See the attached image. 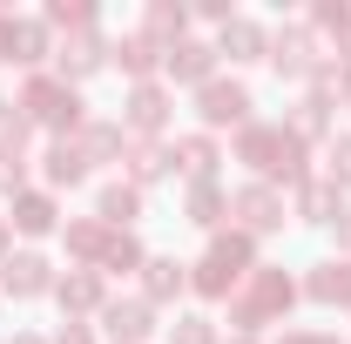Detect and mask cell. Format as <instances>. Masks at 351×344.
<instances>
[{"instance_id":"1","label":"cell","mask_w":351,"mask_h":344,"mask_svg":"<svg viewBox=\"0 0 351 344\" xmlns=\"http://www.w3.org/2000/svg\"><path fill=\"white\" fill-rule=\"evenodd\" d=\"M237 162H250L263 182H304V142L284 129V122H250L237 129Z\"/></svg>"},{"instance_id":"2","label":"cell","mask_w":351,"mask_h":344,"mask_svg":"<svg viewBox=\"0 0 351 344\" xmlns=\"http://www.w3.org/2000/svg\"><path fill=\"white\" fill-rule=\"evenodd\" d=\"M27 122H41V129H54L61 142H75V135L88 129V101L82 88H68L61 75H27V88H21V101H14Z\"/></svg>"},{"instance_id":"3","label":"cell","mask_w":351,"mask_h":344,"mask_svg":"<svg viewBox=\"0 0 351 344\" xmlns=\"http://www.w3.org/2000/svg\"><path fill=\"white\" fill-rule=\"evenodd\" d=\"M250 257H257V236H243V230H230V236H210L203 263L189 270V291H196V297H230V291L250 277Z\"/></svg>"},{"instance_id":"4","label":"cell","mask_w":351,"mask_h":344,"mask_svg":"<svg viewBox=\"0 0 351 344\" xmlns=\"http://www.w3.org/2000/svg\"><path fill=\"white\" fill-rule=\"evenodd\" d=\"M291 297H298V284H291L284 270H250V291L230 304V324L250 338V331H263V324H277V317L291 310Z\"/></svg>"},{"instance_id":"5","label":"cell","mask_w":351,"mask_h":344,"mask_svg":"<svg viewBox=\"0 0 351 344\" xmlns=\"http://www.w3.org/2000/svg\"><path fill=\"white\" fill-rule=\"evenodd\" d=\"M250 88L243 82H203L196 88V115L210 122V129H250Z\"/></svg>"},{"instance_id":"6","label":"cell","mask_w":351,"mask_h":344,"mask_svg":"<svg viewBox=\"0 0 351 344\" xmlns=\"http://www.w3.org/2000/svg\"><path fill=\"white\" fill-rule=\"evenodd\" d=\"M169 108H176L169 88H162V82H142L129 101H122V135H142V142L162 135V129H169Z\"/></svg>"},{"instance_id":"7","label":"cell","mask_w":351,"mask_h":344,"mask_svg":"<svg viewBox=\"0 0 351 344\" xmlns=\"http://www.w3.org/2000/svg\"><path fill=\"white\" fill-rule=\"evenodd\" d=\"M270 68H277V75H291V82H311V75L324 68L317 34H311V27H284V34L270 41Z\"/></svg>"},{"instance_id":"8","label":"cell","mask_w":351,"mask_h":344,"mask_svg":"<svg viewBox=\"0 0 351 344\" xmlns=\"http://www.w3.org/2000/svg\"><path fill=\"white\" fill-rule=\"evenodd\" d=\"M230 216H243V236H263V230H284V196L270 182H250L230 196Z\"/></svg>"},{"instance_id":"9","label":"cell","mask_w":351,"mask_h":344,"mask_svg":"<svg viewBox=\"0 0 351 344\" xmlns=\"http://www.w3.org/2000/svg\"><path fill=\"white\" fill-rule=\"evenodd\" d=\"M101 331L115 344H142L149 331H156V304L149 297H108L101 304Z\"/></svg>"},{"instance_id":"10","label":"cell","mask_w":351,"mask_h":344,"mask_svg":"<svg viewBox=\"0 0 351 344\" xmlns=\"http://www.w3.org/2000/svg\"><path fill=\"white\" fill-rule=\"evenodd\" d=\"M162 75L169 82H217V47L210 41H176V47H162Z\"/></svg>"},{"instance_id":"11","label":"cell","mask_w":351,"mask_h":344,"mask_svg":"<svg viewBox=\"0 0 351 344\" xmlns=\"http://www.w3.org/2000/svg\"><path fill=\"white\" fill-rule=\"evenodd\" d=\"M0 291H7V297H41V291H54V270H47V257H34V250L7 257V263H0Z\"/></svg>"},{"instance_id":"12","label":"cell","mask_w":351,"mask_h":344,"mask_svg":"<svg viewBox=\"0 0 351 344\" xmlns=\"http://www.w3.org/2000/svg\"><path fill=\"white\" fill-rule=\"evenodd\" d=\"M108 61H115V68H122V75L142 88V82H156V68H162V47L149 41V34H122V41L108 47Z\"/></svg>"},{"instance_id":"13","label":"cell","mask_w":351,"mask_h":344,"mask_svg":"<svg viewBox=\"0 0 351 344\" xmlns=\"http://www.w3.org/2000/svg\"><path fill=\"white\" fill-rule=\"evenodd\" d=\"M101 61H108V47L95 41V34H68V47H54V68H61V82H68V88L88 82Z\"/></svg>"},{"instance_id":"14","label":"cell","mask_w":351,"mask_h":344,"mask_svg":"<svg viewBox=\"0 0 351 344\" xmlns=\"http://www.w3.org/2000/svg\"><path fill=\"white\" fill-rule=\"evenodd\" d=\"M54 304L68 310V317H82V310H101V270H68V277H54Z\"/></svg>"},{"instance_id":"15","label":"cell","mask_w":351,"mask_h":344,"mask_svg":"<svg viewBox=\"0 0 351 344\" xmlns=\"http://www.w3.org/2000/svg\"><path fill=\"white\" fill-rule=\"evenodd\" d=\"M217 54H230V61H263L270 54V34H263L257 21H243V14H230L217 34Z\"/></svg>"},{"instance_id":"16","label":"cell","mask_w":351,"mask_h":344,"mask_svg":"<svg viewBox=\"0 0 351 344\" xmlns=\"http://www.w3.org/2000/svg\"><path fill=\"white\" fill-rule=\"evenodd\" d=\"M189 291V263H176V257H149L142 263V297L149 304H169Z\"/></svg>"},{"instance_id":"17","label":"cell","mask_w":351,"mask_h":344,"mask_svg":"<svg viewBox=\"0 0 351 344\" xmlns=\"http://www.w3.org/2000/svg\"><path fill=\"white\" fill-rule=\"evenodd\" d=\"M298 216H304V223H338V216H345V189L304 175V182H298Z\"/></svg>"},{"instance_id":"18","label":"cell","mask_w":351,"mask_h":344,"mask_svg":"<svg viewBox=\"0 0 351 344\" xmlns=\"http://www.w3.org/2000/svg\"><path fill=\"white\" fill-rule=\"evenodd\" d=\"M95 216H101L108 230H129L135 216H142V189H135V182H101V196H95Z\"/></svg>"},{"instance_id":"19","label":"cell","mask_w":351,"mask_h":344,"mask_svg":"<svg viewBox=\"0 0 351 344\" xmlns=\"http://www.w3.org/2000/svg\"><path fill=\"white\" fill-rule=\"evenodd\" d=\"M122 162H129V182H135V189H149V182H162V175L176 169V156L162 149V142H129Z\"/></svg>"},{"instance_id":"20","label":"cell","mask_w":351,"mask_h":344,"mask_svg":"<svg viewBox=\"0 0 351 344\" xmlns=\"http://www.w3.org/2000/svg\"><path fill=\"white\" fill-rule=\"evenodd\" d=\"M169 156H176V169L189 175V182H217V142L210 135H182Z\"/></svg>"},{"instance_id":"21","label":"cell","mask_w":351,"mask_h":344,"mask_svg":"<svg viewBox=\"0 0 351 344\" xmlns=\"http://www.w3.org/2000/svg\"><path fill=\"white\" fill-rule=\"evenodd\" d=\"M142 34H149L156 47L189 41V7H176V0H156V7H149V21H142Z\"/></svg>"},{"instance_id":"22","label":"cell","mask_w":351,"mask_h":344,"mask_svg":"<svg viewBox=\"0 0 351 344\" xmlns=\"http://www.w3.org/2000/svg\"><path fill=\"white\" fill-rule=\"evenodd\" d=\"M88 169H95V162H88L82 142H54V149H47V182H54V189H75V182H88Z\"/></svg>"},{"instance_id":"23","label":"cell","mask_w":351,"mask_h":344,"mask_svg":"<svg viewBox=\"0 0 351 344\" xmlns=\"http://www.w3.org/2000/svg\"><path fill=\"white\" fill-rule=\"evenodd\" d=\"M14 230H21V236H47V230H54V196L21 189V196H14Z\"/></svg>"},{"instance_id":"24","label":"cell","mask_w":351,"mask_h":344,"mask_svg":"<svg viewBox=\"0 0 351 344\" xmlns=\"http://www.w3.org/2000/svg\"><path fill=\"white\" fill-rule=\"evenodd\" d=\"M108 236H115V230H108L101 216H88V223H68V257H82V263H95V270H101V250H108Z\"/></svg>"},{"instance_id":"25","label":"cell","mask_w":351,"mask_h":344,"mask_svg":"<svg viewBox=\"0 0 351 344\" xmlns=\"http://www.w3.org/2000/svg\"><path fill=\"white\" fill-rule=\"evenodd\" d=\"M311 101H317L324 115H331L338 101H351V68H345V61H324V68L311 75Z\"/></svg>"},{"instance_id":"26","label":"cell","mask_w":351,"mask_h":344,"mask_svg":"<svg viewBox=\"0 0 351 344\" xmlns=\"http://www.w3.org/2000/svg\"><path fill=\"white\" fill-rule=\"evenodd\" d=\"M311 297H317V304H351V257L345 263H338V257L317 263V270H311Z\"/></svg>"},{"instance_id":"27","label":"cell","mask_w":351,"mask_h":344,"mask_svg":"<svg viewBox=\"0 0 351 344\" xmlns=\"http://www.w3.org/2000/svg\"><path fill=\"white\" fill-rule=\"evenodd\" d=\"M223 216H230V196H223V182H189V223L217 230Z\"/></svg>"},{"instance_id":"28","label":"cell","mask_w":351,"mask_h":344,"mask_svg":"<svg viewBox=\"0 0 351 344\" xmlns=\"http://www.w3.org/2000/svg\"><path fill=\"white\" fill-rule=\"evenodd\" d=\"M75 142L88 149V162H108V156H122V149H129V135L115 129V122H88V129L75 135Z\"/></svg>"},{"instance_id":"29","label":"cell","mask_w":351,"mask_h":344,"mask_svg":"<svg viewBox=\"0 0 351 344\" xmlns=\"http://www.w3.org/2000/svg\"><path fill=\"white\" fill-rule=\"evenodd\" d=\"M47 27H68V34H95V7H88V0H54V7H47Z\"/></svg>"},{"instance_id":"30","label":"cell","mask_w":351,"mask_h":344,"mask_svg":"<svg viewBox=\"0 0 351 344\" xmlns=\"http://www.w3.org/2000/svg\"><path fill=\"white\" fill-rule=\"evenodd\" d=\"M47 61V21H21V47H14V68H41Z\"/></svg>"},{"instance_id":"31","label":"cell","mask_w":351,"mask_h":344,"mask_svg":"<svg viewBox=\"0 0 351 344\" xmlns=\"http://www.w3.org/2000/svg\"><path fill=\"white\" fill-rule=\"evenodd\" d=\"M142 243H135L129 230H115V236H108V250H101V270H142Z\"/></svg>"},{"instance_id":"32","label":"cell","mask_w":351,"mask_h":344,"mask_svg":"<svg viewBox=\"0 0 351 344\" xmlns=\"http://www.w3.org/2000/svg\"><path fill=\"white\" fill-rule=\"evenodd\" d=\"M27 129H34V122H27L14 101H0V156H21V149H27Z\"/></svg>"},{"instance_id":"33","label":"cell","mask_w":351,"mask_h":344,"mask_svg":"<svg viewBox=\"0 0 351 344\" xmlns=\"http://www.w3.org/2000/svg\"><path fill=\"white\" fill-rule=\"evenodd\" d=\"M169 344H217V331H210V317H176Z\"/></svg>"},{"instance_id":"34","label":"cell","mask_w":351,"mask_h":344,"mask_svg":"<svg viewBox=\"0 0 351 344\" xmlns=\"http://www.w3.org/2000/svg\"><path fill=\"white\" fill-rule=\"evenodd\" d=\"M324 182L351 189V135H338V142H331V169H324Z\"/></svg>"},{"instance_id":"35","label":"cell","mask_w":351,"mask_h":344,"mask_svg":"<svg viewBox=\"0 0 351 344\" xmlns=\"http://www.w3.org/2000/svg\"><path fill=\"white\" fill-rule=\"evenodd\" d=\"M311 21H317L324 34H345V27H351V7H345V0H324V7H317Z\"/></svg>"},{"instance_id":"36","label":"cell","mask_w":351,"mask_h":344,"mask_svg":"<svg viewBox=\"0 0 351 344\" xmlns=\"http://www.w3.org/2000/svg\"><path fill=\"white\" fill-rule=\"evenodd\" d=\"M27 189V169H21V156H0V196H21Z\"/></svg>"},{"instance_id":"37","label":"cell","mask_w":351,"mask_h":344,"mask_svg":"<svg viewBox=\"0 0 351 344\" xmlns=\"http://www.w3.org/2000/svg\"><path fill=\"white\" fill-rule=\"evenodd\" d=\"M14 47H21V21L0 14V61H14Z\"/></svg>"},{"instance_id":"38","label":"cell","mask_w":351,"mask_h":344,"mask_svg":"<svg viewBox=\"0 0 351 344\" xmlns=\"http://www.w3.org/2000/svg\"><path fill=\"white\" fill-rule=\"evenodd\" d=\"M54 344H95V338H88V324H75V317H68V324L54 331Z\"/></svg>"},{"instance_id":"39","label":"cell","mask_w":351,"mask_h":344,"mask_svg":"<svg viewBox=\"0 0 351 344\" xmlns=\"http://www.w3.org/2000/svg\"><path fill=\"white\" fill-rule=\"evenodd\" d=\"M277 344H338V338H331V331H284Z\"/></svg>"},{"instance_id":"40","label":"cell","mask_w":351,"mask_h":344,"mask_svg":"<svg viewBox=\"0 0 351 344\" xmlns=\"http://www.w3.org/2000/svg\"><path fill=\"white\" fill-rule=\"evenodd\" d=\"M338 243H345V250H351V210L338 216Z\"/></svg>"},{"instance_id":"41","label":"cell","mask_w":351,"mask_h":344,"mask_svg":"<svg viewBox=\"0 0 351 344\" xmlns=\"http://www.w3.org/2000/svg\"><path fill=\"white\" fill-rule=\"evenodd\" d=\"M345 68H351V27H345Z\"/></svg>"},{"instance_id":"42","label":"cell","mask_w":351,"mask_h":344,"mask_svg":"<svg viewBox=\"0 0 351 344\" xmlns=\"http://www.w3.org/2000/svg\"><path fill=\"white\" fill-rule=\"evenodd\" d=\"M0 257H7V223H0Z\"/></svg>"},{"instance_id":"43","label":"cell","mask_w":351,"mask_h":344,"mask_svg":"<svg viewBox=\"0 0 351 344\" xmlns=\"http://www.w3.org/2000/svg\"><path fill=\"white\" fill-rule=\"evenodd\" d=\"M14 344H41V338H14Z\"/></svg>"},{"instance_id":"44","label":"cell","mask_w":351,"mask_h":344,"mask_svg":"<svg viewBox=\"0 0 351 344\" xmlns=\"http://www.w3.org/2000/svg\"><path fill=\"white\" fill-rule=\"evenodd\" d=\"M237 344H250V338H237Z\"/></svg>"}]
</instances>
